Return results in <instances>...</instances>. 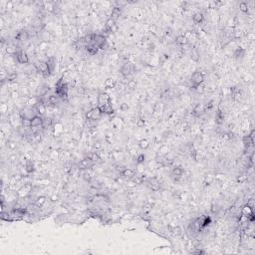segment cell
<instances>
[{
  "label": "cell",
  "mask_w": 255,
  "mask_h": 255,
  "mask_svg": "<svg viewBox=\"0 0 255 255\" xmlns=\"http://www.w3.org/2000/svg\"><path fill=\"white\" fill-rule=\"evenodd\" d=\"M68 91L69 86L64 81V77H61L56 83L55 86V94L57 95L61 100L67 101L68 100Z\"/></svg>",
  "instance_id": "1"
},
{
  "label": "cell",
  "mask_w": 255,
  "mask_h": 255,
  "mask_svg": "<svg viewBox=\"0 0 255 255\" xmlns=\"http://www.w3.org/2000/svg\"><path fill=\"white\" fill-rule=\"evenodd\" d=\"M205 80V75L202 73L201 71H195L194 73L191 75L190 78V82H191V86H190V89L195 90L197 87L202 84Z\"/></svg>",
  "instance_id": "2"
},
{
  "label": "cell",
  "mask_w": 255,
  "mask_h": 255,
  "mask_svg": "<svg viewBox=\"0 0 255 255\" xmlns=\"http://www.w3.org/2000/svg\"><path fill=\"white\" fill-rule=\"evenodd\" d=\"M34 67L36 68L37 72H38L39 74H41L43 77L47 78L49 77L51 74V71L49 69V67H48V64L47 62H35L34 63Z\"/></svg>",
  "instance_id": "3"
},
{
  "label": "cell",
  "mask_w": 255,
  "mask_h": 255,
  "mask_svg": "<svg viewBox=\"0 0 255 255\" xmlns=\"http://www.w3.org/2000/svg\"><path fill=\"white\" fill-rule=\"evenodd\" d=\"M102 115H103V113H102L100 108H99V107H96V108L91 109L90 111H88L86 113V120L98 121L102 118Z\"/></svg>",
  "instance_id": "4"
},
{
  "label": "cell",
  "mask_w": 255,
  "mask_h": 255,
  "mask_svg": "<svg viewBox=\"0 0 255 255\" xmlns=\"http://www.w3.org/2000/svg\"><path fill=\"white\" fill-rule=\"evenodd\" d=\"M94 44L99 47V49H105L107 46V37L104 34H95L94 33Z\"/></svg>",
  "instance_id": "5"
},
{
  "label": "cell",
  "mask_w": 255,
  "mask_h": 255,
  "mask_svg": "<svg viewBox=\"0 0 255 255\" xmlns=\"http://www.w3.org/2000/svg\"><path fill=\"white\" fill-rule=\"evenodd\" d=\"M43 124H44L43 117L36 115V116L31 119V130H33L34 133H37V129L43 127Z\"/></svg>",
  "instance_id": "6"
},
{
  "label": "cell",
  "mask_w": 255,
  "mask_h": 255,
  "mask_svg": "<svg viewBox=\"0 0 255 255\" xmlns=\"http://www.w3.org/2000/svg\"><path fill=\"white\" fill-rule=\"evenodd\" d=\"M147 186H149L150 189H152V191H157V190H160V181L157 179V178H150L147 179Z\"/></svg>",
  "instance_id": "7"
},
{
  "label": "cell",
  "mask_w": 255,
  "mask_h": 255,
  "mask_svg": "<svg viewBox=\"0 0 255 255\" xmlns=\"http://www.w3.org/2000/svg\"><path fill=\"white\" fill-rule=\"evenodd\" d=\"M32 189H33V186H32L31 183L24 184V186L21 187L19 190H18V192H17L18 196H19L20 198H26L31 193Z\"/></svg>",
  "instance_id": "8"
},
{
  "label": "cell",
  "mask_w": 255,
  "mask_h": 255,
  "mask_svg": "<svg viewBox=\"0 0 255 255\" xmlns=\"http://www.w3.org/2000/svg\"><path fill=\"white\" fill-rule=\"evenodd\" d=\"M133 70H134L133 64L130 62H126L124 65L122 66V68H121L120 73L124 78H128L131 73H133Z\"/></svg>",
  "instance_id": "9"
},
{
  "label": "cell",
  "mask_w": 255,
  "mask_h": 255,
  "mask_svg": "<svg viewBox=\"0 0 255 255\" xmlns=\"http://www.w3.org/2000/svg\"><path fill=\"white\" fill-rule=\"evenodd\" d=\"M98 104H99L98 107L107 106V105L111 104V98H110V96L107 93L101 92L98 96Z\"/></svg>",
  "instance_id": "10"
},
{
  "label": "cell",
  "mask_w": 255,
  "mask_h": 255,
  "mask_svg": "<svg viewBox=\"0 0 255 255\" xmlns=\"http://www.w3.org/2000/svg\"><path fill=\"white\" fill-rule=\"evenodd\" d=\"M15 56H16V59H17L18 63H20V64L29 63V56L24 50H18V52L16 53Z\"/></svg>",
  "instance_id": "11"
},
{
  "label": "cell",
  "mask_w": 255,
  "mask_h": 255,
  "mask_svg": "<svg viewBox=\"0 0 255 255\" xmlns=\"http://www.w3.org/2000/svg\"><path fill=\"white\" fill-rule=\"evenodd\" d=\"M205 112H206V110H205V105H203V104H196V105L194 106V108L192 109L191 114H192V116H194V117H196V118H199V117L202 116V115L204 114Z\"/></svg>",
  "instance_id": "12"
},
{
  "label": "cell",
  "mask_w": 255,
  "mask_h": 255,
  "mask_svg": "<svg viewBox=\"0 0 255 255\" xmlns=\"http://www.w3.org/2000/svg\"><path fill=\"white\" fill-rule=\"evenodd\" d=\"M30 38V34L27 30L25 29H22V30L18 31V33L15 35V40L17 41H21V42H24V41H27V40Z\"/></svg>",
  "instance_id": "13"
},
{
  "label": "cell",
  "mask_w": 255,
  "mask_h": 255,
  "mask_svg": "<svg viewBox=\"0 0 255 255\" xmlns=\"http://www.w3.org/2000/svg\"><path fill=\"white\" fill-rule=\"evenodd\" d=\"M115 30H116V21L110 17L106 21V24H105V32L107 34H110L111 32H114Z\"/></svg>",
  "instance_id": "14"
},
{
  "label": "cell",
  "mask_w": 255,
  "mask_h": 255,
  "mask_svg": "<svg viewBox=\"0 0 255 255\" xmlns=\"http://www.w3.org/2000/svg\"><path fill=\"white\" fill-rule=\"evenodd\" d=\"M120 176L126 179H133L136 176V173H135V171L131 170V168H125L124 170L120 173Z\"/></svg>",
  "instance_id": "15"
},
{
  "label": "cell",
  "mask_w": 255,
  "mask_h": 255,
  "mask_svg": "<svg viewBox=\"0 0 255 255\" xmlns=\"http://www.w3.org/2000/svg\"><path fill=\"white\" fill-rule=\"evenodd\" d=\"M35 111H36V113H37V115H38V116H41V117H43L45 114H46V112H47V107H46V105H45V104L41 101V99H40L39 103L37 104L36 106H35Z\"/></svg>",
  "instance_id": "16"
},
{
  "label": "cell",
  "mask_w": 255,
  "mask_h": 255,
  "mask_svg": "<svg viewBox=\"0 0 255 255\" xmlns=\"http://www.w3.org/2000/svg\"><path fill=\"white\" fill-rule=\"evenodd\" d=\"M59 100L60 98L56 95V94H51L47 97V100H46V105L48 104L49 106L51 107H56L59 103Z\"/></svg>",
  "instance_id": "17"
},
{
  "label": "cell",
  "mask_w": 255,
  "mask_h": 255,
  "mask_svg": "<svg viewBox=\"0 0 255 255\" xmlns=\"http://www.w3.org/2000/svg\"><path fill=\"white\" fill-rule=\"evenodd\" d=\"M85 48H86V52H87L88 54L91 55V56L96 55L97 53H98V51H99V47L97 46L96 44H94V43H92V44H89V45H86Z\"/></svg>",
  "instance_id": "18"
},
{
  "label": "cell",
  "mask_w": 255,
  "mask_h": 255,
  "mask_svg": "<svg viewBox=\"0 0 255 255\" xmlns=\"http://www.w3.org/2000/svg\"><path fill=\"white\" fill-rule=\"evenodd\" d=\"M94 162H92L90 159H88V157H85V159H83L81 162H80V165H81V168H83V170H87V168H92V166L94 165Z\"/></svg>",
  "instance_id": "19"
},
{
  "label": "cell",
  "mask_w": 255,
  "mask_h": 255,
  "mask_svg": "<svg viewBox=\"0 0 255 255\" xmlns=\"http://www.w3.org/2000/svg\"><path fill=\"white\" fill-rule=\"evenodd\" d=\"M121 14H122V8L120 6H116L112 9V12H111V18L114 19L116 21L117 19H119Z\"/></svg>",
  "instance_id": "20"
},
{
  "label": "cell",
  "mask_w": 255,
  "mask_h": 255,
  "mask_svg": "<svg viewBox=\"0 0 255 255\" xmlns=\"http://www.w3.org/2000/svg\"><path fill=\"white\" fill-rule=\"evenodd\" d=\"M104 86L106 89H114L116 88L117 86V81L114 79V78H108V79L105 81Z\"/></svg>",
  "instance_id": "21"
},
{
  "label": "cell",
  "mask_w": 255,
  "mask_h": 255,
  "mask_svg": "<svg viewBox=\"0 0 255 255\" xmlns=\"http://www.w3.org/2000/svg\"><path fill=\"white\" fill-rule=\"evenodd\" d=\"M203 20H204V15L202 12H196L192 16V21L194 22V24H201Z\"/></svg>",
  "instance_id": "22"
},
{
  "label": "cell",
  "mask_w": 255,
  "mask_h": 255,
  "mask_svg": "<svg viewBox=\"0 0 255 255\" xmlns=\"http://www.w3.org/2000/svg\"><path fill=\"white\" fill-rule=\"evenodd\" d=\"M137 88V81L136 80H129V82L126 84V91L128 93H131L136 90Z\"/></svg>",
  "instance_id": "23"
},
{
  "label": "cell",
  "mask_w": 255,
  "mask_h": 255,
  "mask_svg": "<svg viewBox=\"0 0 255 255\" xmlns=\"http://www.w3.org/2000/svg\"><path fill=\"white\" fill-rule=\"evenodd\" d=\"M182 174H183V170H182L181 166H176V168H173V176H174V179H176V181H178L182 176Z\"/></svg>",
  "instance_id": "24"
},
{
  "label": "cell",
  "mask_w": 255,
  "mask_h": 255,
  "mask_svg": "<svg viewBox=\"0 0 255 255\" xmlns=\"http://www.w3.org/2000/svg\"><path fill=\"white\" fill-rule=\"evenodd\" d=\"M176 43L179 45V46H184V45L189 44V39L184 35H178L176 38Z\"/></svg>",
  "instance_id": "25"
},
{
  "label": "cell",
  "mask_w": 255,
  "mask_h": 255,
  "mask_svg": "<svg viewBox=\"0 0 255 255\" xmlns=\"http://www.w3.org/2000/svg\"><path fill=\"white\" fill-rule=\"evenodd\" d=\"M211 223H212V219H211V216L209 215H204L202 216V220H201V227L202 229H204L207 226H209Z\"/></svg>",
  "instance_id": "26"
},
{
  "label": "cell",
  "mask_w": 255,
  "mask_h": 255,
  "mask_svg": "<svg viewBox=\"0 0 255 255\" xmlns=\"http://www.w3.org/2000/svg\"><path fill=\"white\" fill-rule=\"evenodd\" d=\"M240 213H241V215H242V216L247 217V216L250 215V214L254 213V212H253V208H251L250 206H248L247 204H246V205H244L243 207H242V209H241V211H240Z\"/></svg>",
  "instance_id": "27"
},
{
  "label": "cell",
  "mask_w": 255,
  "mask_h": 255,
  "mask_svg": "<svg viewBox=\"0 0 255 255\" xmlns=\"http://www.w3.org/2000/svg\"><path fill=\"white\" fill-rule=\"evenodd\" d=\"M46 62L48 64V67H49L51 73H53L55 68H56V58L55 57H48Z\"/></svg>",
  "instance_id": "28"
},
{
  "label": "cell",
  "mask_w": 255,
  "mask_h": 255,
  "mask_svg": "<svg viewBox=\"0 0 255 255\" xmlns=\"http://www.w3.org/2000/svg\"><path fill=\"white\" fill-rule=\"evenodd\" d=\"M215 121H216V123L218 125L222 124V123H223V121H224V114H223V112H222L220 109L217 110L216 113H215Z\"/></svg>",
  "instance_id": "29"
},
{
  "label": "cell",
  "mask_w": 255,
  "mask_h": 255,
  "mask_svg": "<svg viewBox=\"0 0 255 255\" xmlns=\"http://www.w3.org/2000/svg\"><path fill=\"white\" fill-rule=\"evenodd\" d=\"M243 143H244V146H245L246 149H250V147H253L254 146V141L249 136H245L243 138Z\"/></svg>",
  "instance_id": "30"
},
{
  "label": "cell",
  "mask_w": 255,
  "mask_h": 255,
  "mask_svg": "<svg viewBox=\"0 0 255 255\" xmlns=\"http://www.w3.org/2000/svg\"><path fill=\"white\" fill-rule=\"evenodd\" d=\"M35 170V166H34V163H32V160H28L27 162L25 163V171L28 174L32 173L33 171Z\"/></svg>",
  "instance_id": "31"
},
{
  "label": "cell",
  "mask_w": 255,
  "mask_h": 255,
  "mask_svg": "<svg viewBox=\"0 0 255 255\" xmlns=\"http://www.w3.org/2000/svg\"><path fill=\"white\" fill-rule=\"evenodd\" d=\"M245 52H246L245 49H243V48H241V47H238V48H236V49H235L234 53H233V56H234L236 59L242 58L243 56L245 55Z\"/></svg>",
  "instance_id": "32"
},
{
  "label": "cell",
  "mask_w": 255,
  "mask_h": 255,
  "mask_svg": "<svg viewBox=\"0 0 255 255\" xmlns=\"http://www.w3.org/2000/svg\"><path fill=\"white\" fill-rule=\"evenodd\" d=\"M45 202H46V197L39 196V197H37V199L34 201V206H36V207H38V208H41L42 206L44 205Z\"/></svg>",
  "instance_id": "33"
},
{
  "label": "cell",
  "mask_w": 255,
  "mask_h": 255,
  "mask_svg": "<svg viewBox=\"0 0 255 255\" xmlns=\"http://www.w3.org/2000/svg\"><path fill=\"white\" fill-rule=\"evenodd\" d=\"M87 157H88V159H90V160H92V162H94V163H97L99 160H100V155H99V154H98L97 152H89V154H88V155H87Z\"/></svg>",
  "instance_id": "34"
},
{
  "label": "cell",
  "mask_w": 255,
  "mask_h": 255,
  "mask_svg": "<svg viewBox=\"0 0 255 255\" xmlns=\"http://www.w3.org/2000/svg\"><path fill=\"white\" fill-rule=\"evenodd\" d=\"M190 59L193 61V62H198L200 59V56H199V52L196 50V49H192L191 53H190Z\"/></svg>",
  "instance_id": "35"
},
{
  "label": "cell",
  "mask_w": 255,
  "mask_h": 255,
  "mask_svg": "<svg viewBox=\"0 0 255 255\" xmlns=\"http://www.w3.org/2000/svg\"><path fill=\"white\" fill-rule=\"evenodd\" d=\"M84 42H85V45H89V44H92L93 41H94V33H88L86 34L84 37Z\"/></svg>",
  "instance_id": "36"
},
{
  "label": "cell",
  "mask_w": 255,
  "mask_h": 255,
  "mask_svg": "<svg viewBox=\"0 0 255 255\" xmlns=\"http://www.w3.org/2000/svg\"><path fill=\"white\" fill-rule=\"evenodd\" d=\"M139 147H141L142 150H147L150 147V142L147 141V139H142L141 141L139 142Z\"/></svg>",
  "instance_id": "37"
},
{
  "label": "cell",
  "mask_w": 255,
  "mask_h": 255,
  "mask_svg": "<svg viewBox=\"0 0 255 255\" xmlns=\"http://www.w3.org/2000/svg\"><path fill=\"white\" fill-rule=\"evenodd\" d=\"M214 181H215V176L211 173H208V174H206V176H205L204 183H205V186H210L211 183H213Z\"/></svg>",
  "instance_id": "38"
},
{
  "label": "cell",
  "mask_w": 255,
  "mask_h": 255,
  "mask_svg": "<svg viewBox=\"0 0 255 255\" xmlns=\"http://www.w3.org/2000/svg\"><path fill=\"white\" fill-rule=\"evenodd\" d=\"M40 102V97H33V98H29L28 101H27V104L29 106H32V107H35L37 104Z\"/></svg>",
  "instance_id": "39"
},
{
  "label": "cell",
  "mask_w": 255,
  "mask_h": 255,
  "mask_svg": "<svg viewBox=\"0 0 255 255\" xmlns=\"http://www.w3.org/2000/svg\"><path fill=\"white\" fill-rule=\"evenodd\" d=\"M17 76H18L17 72H9L8 75H7L6 81L7 82H14L16 80V78H17Z\"/></svg>",
  "instance_id": "40"
},
{
  "label": "cell",
  "mask_w": 255,
  "mask_h": 255,
  "mask_svg": "<svg viewBox=\"0 0 255 255\" xmlns=\"http://www.w3.org/2000/svg\"><path fill=\"white\" fill-rule=\"evenodd\" d=\"M239 10H240V11L244 12V13H247L248 10H249V6H248L247 2L241 1L239 3Z\"/></svg>",
  "instance_id": "41"
},
{
  "label": "cell",
  "mask_w": 255,
  "mask_h": 255,
  "mask_svg": "<svg viewBox=\"0 0 255 255\" xmlns=\"http://www.w3.org/2000/svg\"><path fill=\"white\" fill-rule=\"evenodd\" d=\"M144 160H146V155H144V154L138 155V157H137V159H136V162H137V163H139V165H141V163H144Z\"/></svg>",
  "instance_id": "42"
},
{
  "label": "cell",
  "mask_w": 255,
  "mask_h": 255,
  "mask_svg": "<svg viewBox=\"0 0 255 255\" xmlns=\"http://www.w3.org/2000/svg\"><path fill=\"white\" fill-rule=\"evenodd\" d=\"M247 178H248L247 174H240L239 176H237L236 181H237V182H239V183H243V182H245L247 181Z\"/></svg>",
  "instance_id": "43"
},
{
  "label": "cell",
  "mask_w": 255,
  "mask_h": 255,
  "mask_svg": "<svg viewBox=\"0 0 255 255\" xmlns=\"http://www.w3.org/2000/svg\"><path fill=\"white\" fill-rule=\"evenodd\" d=\"M53 124V120L52 118H45L44 119V124H43V128H47L52 126Z\"/></svg>",
  "instance_id": "44"
},
{
  "label": "cell",
  "mask_w": 255,
  "mask_h": 255,
  "mask_svg": "<svg viewBox=\"0 0 255 255\" xmlns=\"http://www.w3.org/2000/svg\"><path fill=\"white\" fill-rule=\"evenodd\" d=\"M7 147H9L10 150L14 151V150L17 149V144H16L15 142H13V141H8L7 142Z\"/></svg>",
  "instance_id": "45"
},
{
  "label": "cell",
  "mask_w": 255,
  "mask_h": 255,
  "mask_svg": "<svg viewBox=\"0 0 255 255\" xmlns=\"http://www.w3.org/2000/svg\"><path fill=\"white\" fill-rule=\"evenodd\" d=\"M136 124L139 128H143L144 126V120L143 119V118H138L136 121Z\"/></svg>",
  "instance_id": "46"
},
{
  "label": "cell",
  "mask_w": 255,
  "mask_h": 255,
  "mask_svg": "<svg viewBox=\"0 0 255 255\" xmlns=\"http://www.w3.org/2000/svg\"><path fill=\"white\" fill-rule=\"evenodd\" d=\"M159 152L160 155H166L168 152V147L166 146H163L159 150Z\"/></svg>",
  "instance_id": "47"
},
{
  "label": "cell",
  "mask_w": 255,
  "mask_h": 255,
  "mask_svg": "<svg viewBox=\"0 0 255 255\" xmlns=\"http://www.w3.org/2000/svg\"><path fill=\"white\" fill-rule=\"evenodd\" d=\"M219 210V206L216 204V203H212V205H211V212L212 213H217Z\"/></svg>",
  "instance_id": "48"
},
{
  "label": "cell",
  "mask_w": 255,
  "mask_h": 255,
  "mask_svg": "<svg viewBox=\"0 0 255 255\" xmlns=\"http://www.w3.org/2000/svg\"><path fill=\"white\" fill-rule=\"evenodd\" d=\"M128 109H129V106L127 103H122L120 105V110L122 112H127Z\"/></svg>",
  "instance_id": "49"
},
{
  "label": "cell",
  "mask_w": 255,
  "mask_h": 255,
  "mask_svg": "<svg viewBox=\"0 0 255 255\" xmlns=\"http://www.w3.org/2000/svg\"><path fill=\"white\" fill-rule=\"evenodd\" d=\"M82 176H83V178H84L85 181H88V182H91V181H92V176H91V174H90V173H84Z\"/></svg>",
  "instance_id": "50"
},
{
  "label": "cell",
  "mask_w": 255,
  "mask_h": 255,
  "mask_svg": "<svg viewBox=\"0 0 255 255\" xmlns=\"http://www.w3.org/2000/svg\"><path fill=\"white\" fill-rule=\"evenodd\" d=\"M162 111H163V105L160 104V103H157V104L155 106V112L160 113V112H162Z\"/></svg>",
  "instance_id": "51"
},
{
  "label": "cell",
  "mask_w": 255,
  "mask_h": 255,
  "mask_svg": "<svg viewBox=\"0 0 255 255\" xmlns=\"http://www.w3.org/2000/svg\"><path fill=\"white\" fill-rule=\"evenodd\" d=\"M168 59V54H163L162 56L160 57V63H165L166 60Z\"/></svg>",
  "instance_id": "52"
},
{
  "label": "cell",
  "mask_w": 255,
  "mask_h": 255,
  "mask_svg": "<svg viewBox=\"0 0 255 255\" xmlns=\"http://www.w3.org/2000/svg\"><path fill=\"white\" fill-rule=\"evenodd\" d=\"M213 103H214L213 101H210V102H208L207 105H205V110H206V111H210V110L213 108Z\"/></svg>",
  "instance_id": "53"
},
{
  "label": "cell",
  "mask_w": 255,
  "mask_h": 255,
  "mask_svg": "<svg viewBox=\"0 0 255 255\" xmlns=\"http://www.w3.org/2000/svg\"><path fill=\"white\" fill-rule=\"evenodd\" d=\"M206 90L208 91V92H214V91H215V86L214 85H209V86H206Z\"/></svg>",
  "instance_id": "54"
},
{
  "label": "cell",
  "mask_w": 255,
  "mask_h": 255,
  "mask_svg": "<svg viewBox=\"0 0 255 255\" xmlns=\"http://www.w3.org/2000/svg\"><path fill=\"white\" fill-rule=\"evenodd\" d=\"M58 199H59V196L57 194H53L52 196L50 197V200L52 201V202H56V201H58Z\"/></svg>",
  "instance_id": "55"
},
{
  "label": "cell",
  "mask_w": 255,
  "mask_h": 255,
  "mask_svg": "<svg viewBox=\"0 0 255 255\" xmlns=\"http://www.w3.org/2000/svg\"><path fill=\"white\" fill-rule=\"evenodd\" d=\"M7 110H8V106L6 104H2L1 105V111H2V113H5V112H7Z\"/></svg>",
  "instance_id": "56"
},
{
  "label": "cell",
  "mask_w": 255,
  "mask_h": 255,
  "mask_svg": "<svg viewBox=\"0 0 255 255\" xmlns=\"http://www.w3.org/2000/svg\"><path fill=\"white\" fill-rule=\"evenodd\" d=\"M247 205H248V206H250L251 208H253V207H254V200H253V198H251L250 200L247 201Z\"/></svg>",
  "instance_id": "57"
},
{
  "label": "cell",
  "mask_w": 255,
  "mask_h": 255,
  "mask_svg": "<svg viewBox=\"0 0 255 255\" xmlns=\"http://www.w3.org/2000/svg\"><path fill=\"white\" fill-rule=\"evenodd\" d=\"M9 160H11V162H14L15 160H17V155H11V157H9Z\"/></svg>",
  "instance_id": "58"
}]
</instances>
